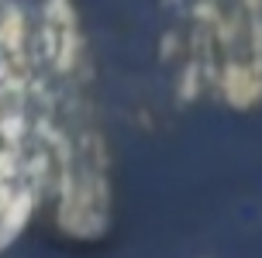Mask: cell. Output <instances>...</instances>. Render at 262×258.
<instances>
[{
	"mask_svg": "<svg viewBox=\"0 0 262 258\" xmlns=\"http://www.w3.org/2000/svg\"><path fill=\"white\" fill-rule=\"evenodd\" d=\"M214 90L224 97L228 107L235 110H252L262 103V59L252 62H228L221 76L214 83Z\"/></svg>",
	"mask_w": 262,
	"mask_h": 258,
	"instance_id": "cell-1",
	"label": "cell"
},
{
	"mask_svg": "<svg viewBox=\"0 0 262 258\" xmlns=\"http://www.w3.org/2000/svg\"><path fill=\"white\" fill-rule=\"evenodd\" d=\"M176 86H180V100H196V97H200V93L207 90L210 86V79L204 76V69H200V65H193V62H183V73H180V83H176Z\"/></svg>",
	"mask_w": 262,
	"mask_h": 258,
	"instance_id": "cell-2",
	"label": "cell"
},
{
	"mask_svg": "<svg viewBox=\"0 0 262 258\" xmlns=\"http://www.w3.org/2000/svg\"><path fill=\"white\" fill-rule=\"evenodd\" d=\"M11 11H14V0H0V28H4V21H7Z\"/></svg>",
	"mask_w": 262,
	"mask_h": 258,
	"instance_id": "cell-3",
	"label": "cell"
}]
</instances>
